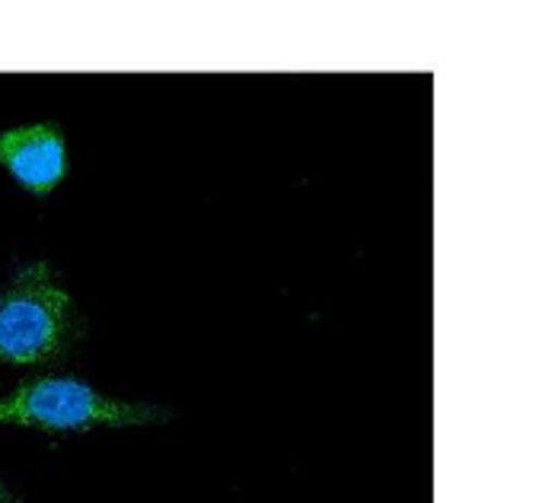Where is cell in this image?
<instances>
[{"instance_id": "2", "label": "cell", "mask_w": 558, "mask_h": 503, "mask_svg": "<svg viewBox=\"0 0 558 503\" xmlns=\"http://www.w3.org/2000/svg\"><path fill=\"white\" fill-rule=\"evenodd\" d=\"M170 412L147 402H122L96 392L81 379L43 377L23 382L0 398V424L36 430H93V427H134L167 420Z\"/></svg>"}, {"instance_id": "4", "label": "cell", "mask_w": 558, "mask_h": 503, "mask_svg": "<svg viewBox=\"0 0 558 503\" xmlns=\"http://www.w3.org/2000/svg\"><path fill=\"white\" fill-rule=\"evenodd\" d=\"M0 503H16V501H13V494H10V491H7L3 484H0Z\"/></svg>"}, {"instance_id": "3", "label": "cell", "mask_w": 558, "mask_h": 503, "mask_svg": "<svg viewBox=\"0 0 558 503\" xmlns=\"http://www.w3.org/2000/svg\"><path fill=\"white\" fill-rule=\"evenodd\" d=\"M0 163L36 195H48L68 172L64 134L58 125H23L0 134Z\"/></svg>"}, {"instance_id": "1", "label": "cell", "mask_w": 558, "mask_h": 503, "mask_svg": "<svg viewBox=\"0 0 558 503\" xmlns=\"http://www.w3.org/2000/svg\"><path fill=\"white\" fill-rule=\"evenodd\" d=\"M84 332L54 268L33 261L0 291V364H51Z\"/></svg>"}]
</instances>
